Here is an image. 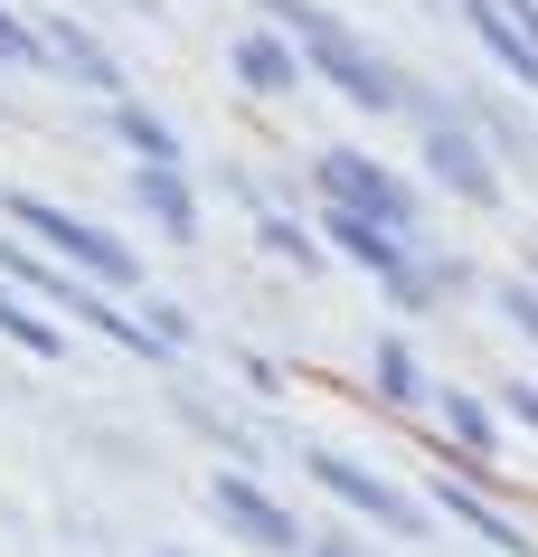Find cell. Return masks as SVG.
I'll use <instances>...</instances> for the list:
<instances>
[{
    "mask_svg": "<svg viewBox=\"0 0 538 557\" xmlns=\"http://www.w3.org/2000/svg\"><path fill=\"white\" fill-rule=\"evenodd\" d=\"M10 227L29 236L48 264H66L76 284H95V294H133V284H142V256H133L114 227H95V218L38 199V189H10Z\"/></svg>",
    "mask_w": 538,
    "mask_h": 557,
    "instance_id": "6da1fadb",
    "label": "cell"
},
{
    "mask_svg": "<svg viewBox=\"0 0 538 557\" xmlns=\"http://www.w3.org/2000/svg\"><path fill=\"white\" fill-rule=\"evenodd\" d=\"M312 189H322L330 208L368 218V227H388V236H416V218H425L416 180H397L388 161H368V151H350V143H330L322 161H312Z\"/></svg>",
    "mask_w": 538,
    "mask_h": 557,
    "instance_id": "7a4b0ae2",
    "label": "cell"
},
{
    "mask_svg": "<svg viewBox=\"0 0 538 557\" xmlns=\"http://www.w3.org/2000/svg\"><path fill=\"white\" fill-rule=\"evenodd\" d=\"M416 114H425V171H435V189H453V199H473V208L501 199V161L473 133V114L445 104V95H425V86H416Z\"/></svg>",
    "mask_w": 538,
    "mask_h": 557,
    "instance_id": "3957f363",
    "label": "cell"
},
{
    "mask_svg": "<svg viewBox=\"0 0 538 557\" xmlns=\"http://www.w3.org/2000/svg\"><path fill=\"white\" fill-rule=\"evenodd\" d=\"M302 472H312V482H322V492L340 500V510H359V520H378L388 539H425V529H435V510H425V500H406V492L388 482V472L350 463V454H330V444H312V454H302Z\"/></svg>",
    "mask_w": 538,
    "mask_h": 557,
    "instance_id": "277c9868",
    "label": "cell"
},
{
    "mask_svg": "<svg viewBox=\"0 0 538 557\" xmlns=\"http://www.w3.org/2000/svg\"><path fill=\"white\" fill-rule=\"evenodd\" d=\"M209 510H217V529H237L255 557H302V548H312L302 510H293V500H274L255 472H217V482H209Z\"/></svg>",
    "mask_w": 538,
    "mask_h": 557,
    "instance_id": "5b68a950",
    "label": "cell"
},
{
    "mask_svg": "<svg viewBox=\"0 0 538 557\" xmlns=\"http://www.w3.org/2000/svg\"><path fill=\"white\" fill-rule=\"evenodd\" d=\"M425 500H435L445 520H463V529H473V539H491V548H501V557H529V529L510 520V510H501V500H491V492H481L473 472H445V463H435V482H425Z\"/></svg>",
    "mask_w": 538,
    "mask_h": 557,
    "instance_id": "8992f818",
    "label": "cell"
},
{
    "mask_svg": "<svg viewBox=\"0 0 538 557\" xmlns=\"http://www.w3.org/2000/svg\"><path fill=\"white\" fill-rule=\"evenodd\" d=\"M29 29H38V66L76 76L86 95H123V58H114L95 29H76V20H29Z\"/></svg>",
    "mask_w": 538,
    "mask_h": 557,
    "instance_id": "52a82bcc",
    "label": "cell"
},
{
    "mask_svg": "<svg viewBox=\"0 0 538 557\" xmlns=\"http://www.w3.org/2000/svg\"><path fill=\"white\" fill-rule=\"evenodd\" d=\"M330 246H340L350 264H368L378 284H406V274L425 264L416 236H388V227H368V218H350V208H330Z\"/></svg>",
    "mask_w": 538,
    "mask_h": 557,
    "instance_id": "ba28073f",
    "label": "cell"
},
{
    "mask_svg": "<svg viewBox=\"0 0 538 557\" xmlns=\"http://www.w3.org/2000/svg\"><path fill=\"white\" fill-rule=\"evenodd\" d=\"M227 66H237V86H255V95H302V86H312L284 29H246L237 48H227Z\"/></svg>",
    "mask_w": 538,
    "mask_h": 557,
    "instance_id": "9c48e42d",
    "label": "cell"
},
{
    "mask_svg": "<svg viewBox=\"0 0 538 557\" xmlns=\"http://www.w3.org/2000/svg\"><path fill=\"white\" fill-rule=\"evenodd\" d=\"M368 387H378V407H435V387H425V359H416V341H378V350H368Z\"/></svg>",
    "mask_w": 538,
    "mask_h": 557,
    "instance_id": "30bf717a",
    "label": "cell"
},
{
    "mask_svg": "<svg viewBox=\"0 0 538 557\" xmlns=\"http://www.w3.org/2000/svg\"><path fill=\"white\" fill-rule=\"evenodd\" d=\"M104 133L133 151V171H179V133L151 114V104H114V114H104Z\"/></svg>",
    "mask_w": 538,
    "mask_h": 557,
    "instance_id": "8fae6325",
    "label": "cell"
},
{
    "mask_svg": "<svg viewBox=\"0 0 538 557\" xmlns=\"http://www.w3.org/2000/svg\"><path fill=\"white\" fill-rule=\"evenodd\" d=\"M133 199H142V218L161 236H179V246L199 236V199H189V180H179V171H133Z\"/></svg>",
    "mask_w": 538,
    "mask_h": 557,
    "instance_id": "7c38bea8",
    "label": "cell"
},
{
    "mask_svg": "<svg viewBox=\"0 0 538 557\" xmlns=\"http://www.w3.org/2000/svg\"><path fill=\"white\" fill-rule=\"evenodd\" d=\"M435 416H445V435H435V444H453L463 463H491V444H501V425H491V407H481V397L445 387V397H435Z\"/></svg>",
    "mask_w": 538,
    "mask_h": 557,
    "instance_id": "4fadbf2b",
    "label": "cell"
},
{
    "mask_svg": "<svg viewBox=\"0 0 538 557\" xmlns=\"http://www.w3.org/2000/svg\"><path fill=\"white\" fill-rule=\"evenodd\" d=\"M463 20H473V38L510 66V76H520V86H538V48H529L520 29H510V10H501V0H463Z\"/></svg>",
    "mask_w": 538,
    "mask_h": 557,
    "instance_id": "5bb4252c",
    "label": "cell"
},
{
    "mask_svg": "<svg viewBox=\"0 0 538 557\" xmlns=\"http://www.w3.org/2000/svg\"><path fill=\"white\" fill-rule=\"evenodd\" d=\"M0 331H10L29 359H66V322H48V312H38L29 294H10V284H0Z\"/></svg>",
    "mask_w": 538,
    "mask_h": 557,
    "instance_id": "9a60e30c",
    "label": "cell"
},
{
    "mask_svg": "<svg viewBox=\"0 0 538 557\" xmlns=\"http://www.w3.org/2000/svg\"><path fill=\"white\" fill-rule=\"evenodd\" d=\"M255 227H265V246H274V256H293V274H312V264H322V246H312V236H302L293 218H284V208H265Z\"/></svg>",
    "mask_w": 538,
    "mask_h": 557,
    "instance_id": "2e32d148",
    "label": "cell"
},
{
    "mask_svg": "<svg viewBox=\"0 0 538 557\" xmlns=\"http://www.w3.org/2000/svg\"><path fill=\"white\" fill-rule=\"evenodd\" d=\"M0 66H38V29L10 10V0H0Z\"/></svg>",
    "mask_w": 538,
    "mask_h": 557,
    "instance_id": "e0dca14e",
    "label": "cell"
},
{
    "mask_svg": "<svg viewBox=\"0 0 538 557\" xmlns=\"http://www.w3.org/2000/svg\"><path fill=\"white\" fill-rule=\"evenodd\" d=\"M491 302H501L510 322H520V341H538V284H529V274H510V284H501Z\"/></svg>",
    "mask_w": 538,
    "mask_h": 557,
    "instance_id": "ac0fdd59",
    "label": "cell"
},
{
    "mask_svg": "<svg viewBox=\"0 0 538 557\" xmlns=\"http://www.w3.org/2000/svg\"><path fill=\"white\" fill-rule=\"evenodd\" d=\"M501 10H510V29H520V38L538 48V0H501Z\"/></svg>",
    "mask_w": 538,
    "mask_h": 557,
    "instance_id": "d6986e66",
    "label": "cell"
},
{
    "mask_svg": "<svg viewBox=\"0 0 538 557\" xmlns=\"http://www.w3.org/2000/svg\"><path fill=\"white\" fill-rule=\"evenodd\" d=\"M501 407H510V416H520V425H538V387H529V379H520V387H510V397H501Z\"/></svg>",
    "mask_w": 538,
    "mask_h": 557,
    "instance_id": "ffe728a7",
    "label": "cell"
},
{
    "mask_svg": "<svg viewBox=\"0 0 538 557\" xmlns=\"http://www.w3.org/2000/svg\"><path fill=\"white\" fill-rule=\"evenodd\" d=\"M302 557H368V548H350V539H312Z\"/></svg>",
    "mask_w": 538,
    "mask_h": 557,
    "instance_id": "44dd1931",
    "label": "cell"
},
{
    "mask_svg": "<svg viewBox=\"0 0 538 557\" xmlns=\"http://www.w3.org/2000/svg\"><path fill=\"white\" fill-rule=\"evenodd\" d=\"M161 557H179V548H161Z\"/></svg>",
    "mask_w": 538,
    "mask_h": 557,
    "instance_id": "7402d4cb",
    "label": "cell"
}]
</instances>
